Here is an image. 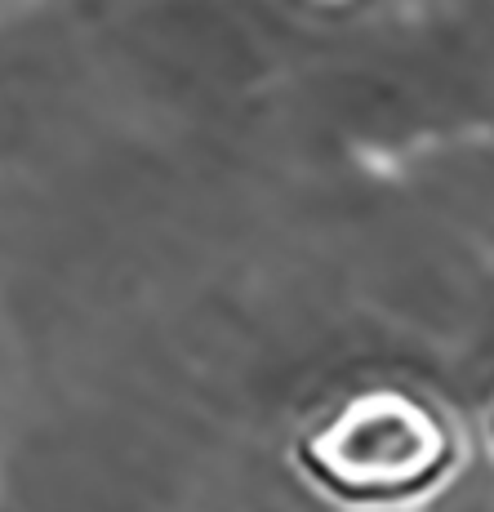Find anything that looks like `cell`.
Instances as JSON below:
<instances>
[{"label": "cell", "mask_w": 494, "mask_h": 512, "mask_svg": "<svg viewBox=\"0 0 494 512\" xmlns=\"http://www.w3.org/2000/svg\"><path fill=\"white\" fill-rule=\"evenodd\" d=\"M303 464L343 504H410L454 464V437L428 401L374 388L303 437Z\"/></svg>", "instance_id": "obj_1"}]
</instances>
